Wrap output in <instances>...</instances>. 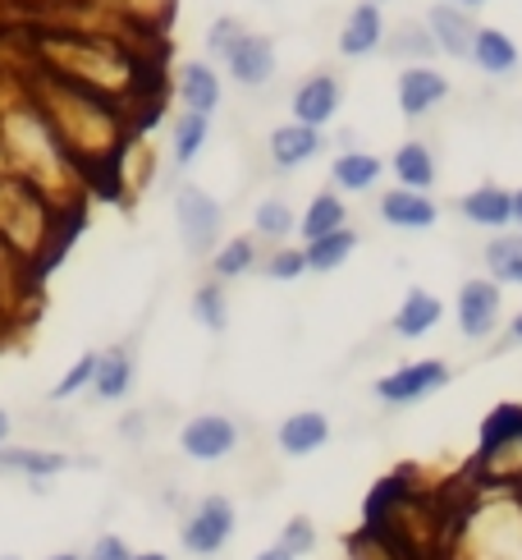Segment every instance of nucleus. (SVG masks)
I'll list each match as a JSON object with an SVG mask.
<instances>
[{
  "instance_id": "nucleus-39",
  "label": "nucleus",
  "mask_w": 522,
  "mask_h": 560,
  "mask_svg": "<svg viewBox=\"0 0 522 560\" xmlns=\"http://www.w3.org/2000/svg\"><path fill=\"white\" fill-rule=\"evenodd\" d=\"M83 560H133V547L120 538V533H102V538L83 551Z\"/></svg>"
},
{
  "instance_id": "nucleus-25",
  "label": "nucleus",
  "mask_w": 522,
  "mask_h": 560,
  "mask_svg": "<svg viewBox=\"0 0 522 560\" xmlns=\"http://www.w3.org/2000/svg\"><path fill=\"white\" fill-rule=\"evenodd\" d=\"M390 171L399 179V189H413V194H426L436 184V156L426 143L408 138V143H399V152L390 156Z\"/></svg>"
},
{
  "instance_id": "nucleus-38",
  "label": "nucleus",
  "mask_w": 522,
  "mask_h": 560,
  "mask_svg": "<svg viewBox=\"0 0 522 560\" xmlns=\"http://www.w3.org/2000/svg\"><path fill=\"white\" fill-rule=\"evenodd\" d=\"M261 271H266L271 280H298L307 271V258H302V248H275L266 262H261Z\"/></svg>"
},
{
  "instance_id": "nucleus-31",
  "label": "nucleus",
  "mask_w": 522,
  "mask_h": 560,
  "mask_svg": "<svg viewBox=\"0 0 522 560\" xmlns=\"http://www.w3.org/2000/svg\"><path fill=\"white\" fill-rule=\"evenodd\" d=\"M257 267V244L248 240V235H234V240H225L221 248H216V258H211V271H216V280L225 285V280H239V276H248Z\"/></svg>"
},
{
  "instance_id": "nucleus-13",
  "label": "nucleus",
  "mask_w": 522,
  "mask_h": 560,
  "mask_svg": "<svg viewBox=\"0 0 522 560\" xmlns=\"http://www.w3.org/2000/svg\"><path fill=\"white\" fill-rule=\"evenodd\" d=\"M225 69H229V79L234 83H244V88H261V83H271L275 79V42L266 33H244L239 46L225 56Z\"/></svg>"
},
{
  "instance_id": "nucleus-48",
  "label": "nucleus",
  "mask_w": 522,
  "mask_h": 560,
  "mask_svg": "<svg viewBox=\"0 0 522 560\" xmlns=\"http://www.w3.org/2000/svg\"><path fill=\"white\" fill-rule=\"evenodd\" d=\"M51 560H83V556H79V551H56Z\"/></svg>"
},
{
  "instance_id": "nucleus-21",
  "label": "nucleus",
  "mask_w": 522,
  "mask_h": 560,
  "mask_svg": "<svg viewBox=\"0 0 522 560\" xmlns=\"http://www.w3.org/2000/svg\"><path fill=\"white\" fill-rule=\"evenodd\" d=\"M459 212L477 230H505V225H513V194L500 189V184H482V189L463 194Z\"/></svg>"
},
{
  "instance_id": "nucleus-24",
  "label": "nucleus",
  "mask_w": 522,
  "mask_h": 560,
  "mask_svg": "<svg viewBox=\"0 0 522 560\" xmlns=\"http://www.w3.org/2000/svg\"><path fill=\"white\" fill-rule=\"evenodd\" d=\"M472 65L482 69V74L490 79H500V74H513L522 51H518V42L505 33V28H477V42H472Z\"/></svg>"
},
{
  "instance_id": "nucleus-7",
  "label": "nucleus",
  "mask_w": 522,
  "mask_h": 560,
  "mask_svg": "<svg viewBox=\"0 0 522 560\" xmlns=\"http://www.w3.org/2000/svg\"><path fill=\"white\" fill-rule=\"evenodd\" d=\"M486 515L490 520L472 528L467 560H522V505L500 501L495 510H486Z\"/></svg>"
},
{
  "instance_id": "nucleus-2",
  "label": "nucleus",
  "mask_w": 522,
  "mask_h": 560,
  "mask_svg": "<svg viewBox=\"0 0 522 560\" xmlns=\"http://www.w3.org/2000/svg\"><path fill=\"white\" fill-rule=\"evenodd\" d=\"M33 106L41 110V120L51 125L56 143L64 148V156L74 161V166H83V171L106 166V161L124 152V138H129L124 110L56 79V74H46V69H41V83L33 88Z\"/></svg>"
},
{
  "instance_id": "nucleus-14",
  "label": "nucleus",
  "mask_w": 522,
  "mask_h": 560,
  "mask_svg": "<svg viewBox=\"0 0 522 560\" xmlns=\"http://www.w3.org/2000/svg\"><path fill=\"white\" fill-rule=\"evenodd\" d=\"M426 33H431V42H436V56L467 60L472 42H477V23H472V14H463L459 5H444V0H436V5L426 10Z\"/></svg>"
},
{
  "instance_id": "nucleus-17",
  "label": "nucleus",
  "mask_w": 522,
  "mask_h": 560,
  "mask_svg": "<svg viewBox=\"0 0 522 560\" xmlns=\"http://www.w3.org/2000/svg\"><path fill=\"white\" fill-rule=\"evenodd\" d=\"M175 88H179V102H183V110L206 115V120H211V110H216V106H221V97H225L221 74H216V69H211L206 60H188V65H179V79H175Z\"/></svg>"
},
{
  "instance_id": "nucleus-11",
  "label": "nucleus",
  "mask_w": 522,
  "mask_h": 560,
  "mask_svg": "<svg viewBox=\"0 0 522 560\" xmlns=\"http://www.w3.org/2000/svg\"><path fill=\"white\" fill-rule=\"evenodd\" d=\"M294 125H307V129H321L340 115L344 106V83L335 74H312L294 88Z\"/></svg>"
},
{
  "instance_id": "nucleus-15",
  "label": "nucleus",
  "mask_w": 522,
  "mask_h": 560,
  "mask_svg": "<svg viewBox=\"0 0 522 560\" xmlns=\"http://www.w3.org/2000/svg\"><path fill=\"white\" fill-rule=\"evenodd\" d=\"M330 441V418L321 413V409H298V413H289L280 423V432H275V446H280V455H289V459H307V455H317L321 446Z\"/></svg>"
},
{
  "instance_id": "nucleus-46",
  "label": "nucleus",
  "mask_w": 522,
  "mask_h": 560,
  "mask_svg": "<svg viewBox=\"0 0 522 560\" xmlns=\"http://www.w3.org/2000/svg\"><path fill=\"white\" fill-rule=\"evenodd\" d=\"M133 560H170L165 551H133Z\"/></svg>"
},
{
  "instance_id": "nucleus-45",
  "label": "nucleus",
  "mask_w": 522,
  "mask_h": 560,
  "mask_svg": "<svg viewBox=\"0 0 522 560\" xmlns=\"http://www.w3.org/2000/svg\"><path fill=\"white\" fill-rule=\"evenodd\" d=\"M513 225H522V189H513Z\"/></svg>"
},
{
  "instance_id": "nucleus-41",
  "label": "nucleus",
  "mask_w": 522,
  "mask_h": 560,
  "mask_svg": "<svg viewBox=\"0 0 522 560\" xmlns=\"http://www.w3.org/2000/svg\"><path fill=\"white\" fill-rule=\"evenodd\" d=\"M252 560H298V556H289V551H284L280 542H271V547H261Z\"/></svg>"
},
{
  "instance_id": "nucleus-16",
  "label": "nucleus",
  "mask_w": 522,
  "mask_h": 560,
  "mask_svg": "<svg viewBox=\"0 0 522 560\" xmlns=\"http://www.w3.org/2000/svg\"><path fill=\"white\" fill-rule=\"evenodd\" d=\"M381 42H385V14H381V5H376V0H363V5H353L348 19H344V28H340V56L363 60V56H371Z\"/></svg>"
},
{
  "instance_id": "nucleus-29",
  "label": "nucleus",
  "mask_w": 522,
  "mask_h": 560,
  "mask_svg": "<svg viewBox=\"0 0 522 560\" xmlns=\"http://www.w3.org/2000/svg\"><path fill=\"white\" fill-rule=\"evenodd\" d=\"M353 248H358V230H335V235H325V240H312L302 248V258H307V271H340L348 258H353Z\"/></svg>"
},
{
  "instance_id": "nucleus-12",
  "label": "nucleus",
  "mask_w": 522,
  "mask_h": 560,
  "mask_svg": "<svg viewBox=\"0 0 522 560\" xmlns=\"http://www.w3.org/2000/svg\"><path fill=\"white\" fill-rule=\"evenodd\" d=\"M444 97H449V79L440 74L436 65H403V74H399V110L408 115V120L431 115Z\"/></svg>"
},
{
  "instance_id": "nucleus-32",
  "label": "nucleus",
  "mask_w": 522,
  "mask_h": 560,
  "mask_svg": "<svg viewBox=\"0 0 522 560\" xmlns=\"http://www.w3.org/2000/svg\"><path fill=\"white\" fill-rule=\"evenodd\" d=\"M294 225H298V217H294V207L284 202V198H261V202H257L252 230H257L261 240L280 244V240H289V235H294Z\"/></svg>"
},
{
  "instance_id": "nucleus-33",
  "label": "nucleus",
  "mask_w": 522,
  "mask_h": 560,
  "mask_svg": "<svg viewBox=\"0 0 522 560\" xmlns=\"http://www.w3.org/2000/svg\"><path fill=\"white\" fill-rule=\"evenodd\" d=\"M193 317L206 326V331H225V326H229V299H225L221 280H206V285H198V294H193Z\"/></svg>"
},
{
  "instance_id": "nucleus-20",
  "label": "nucleus",
  "mask_w": 522,
  "mask_h": 560,
  "mask_svg": "<svg viewBox=\"0 0 522 560\" xmlns=\"http://www.w3.org/2000/svg\"><path fill=\"white\" fill-rule=\"evenodd\" d=\"M271 166L275 171H298L307 166L317 152H321V129H307V125H280L271 129Z\"/></svg>"
},
{
  "instance_id": "nucleus-3",
  "label": "nucleus",
  "mask_w": 522,
  "mask_h": 560,
  "mask_svg": "<svg viewBox=\"0 0 522 560\" xmlns=\"http://www.w3.org/2000/svg\"><path fill=\"white\" fill-rule=\"evenodd\" d=\"M0 244L28 262L56 244V202L19 175H0Z\"/></svg>"
},
{
  "instance_id": "nucleus-35",
  "label": "nucleus",
  "mask_w": 522,
  "mask_h": 560,
  "mask_svg": "<svg viewBox=\"0 0 522 560\" xmlns=\"http://www.w3.org/2000/svg\"><path fill=\"white\" fill-rule=\"evenodd\" d=\"M280 547L289 551V556L317 551V528H312V520H307V515H294L289 524H284V533H280Z\"/></svg>"
},
{
  "instance_id": "nucleus-27",
  "label": "nucleus",
  "mask_w": 522,
  "mask_h": 560,
  "mask_svg": "<svg viewBox=\"0 0 522 560\" xmlns=\"http://www.w3.org/2000/svg\"><path fill=\"white\" fill-rule=\"evenodd\" d=\"M92 390H97L102 400H124V395L133 390V354L129 349H106V354H97Z\"/></svg>"
},
{
  "instance_id": "nucleus-5",
  "label": "nucleus",
  "mask_w": 522,
  "mask_h": 560,
  "mask_svg": "<svg viewBox=\"0 0 522 560\" xmlns=\"http://www.w3.org/2000/svg\"><path fill=\"white\" fill-rule=\"evenodd\" d=\"M175 221H179V240L193 258L221 248V230H225V207L211 198L198 184H179L175 189Z\"/></svg>"
},
{
  "instance_id": "nucleus-42",
  "label": "nucleus",
  "mask_w": 522,
  "mask_h": 560,
  "mask_svg": "<svg viewBox=\"0 0 522 560\" xmlns=\"http://www.w3.org/2000/svg\"><path fill=\"white\" fill-rule=\"evenodd\" d=\"M142 432H147V418H142V413H129V418H124V436H142Z\"/></svg>"
},
{
  "instance_id": "nucleus-23",
  "label": "nucleus",
  "mask_w": 522,
  "mask_h": 560,
  "mask_svg": "<svg viewBox=\"0 0 522 560\" xmlns=\"http://www.w3.org/2000/svg\"><path fill=\"white\" fill-rule=\"evenodd\" d=\"M69 469V455L41 446H0V474H23L28 482H46Z\"/></svg>"
},
{
  "instance_id": "nucleus-8",
  "label": "nucleus",
  "mask_w": 522,
  "mask_h": 560,
  "mask_svg": "<svg viewBox=\"0 0 522 560\" xmlns=\"http://www.w3.org/2000/svg\"><path fill=\"white\" fill-rule=\"evenodd\" d=\"M179 451L198 464H216L239 451V423L225 413H198L179 428Z\"/></svg>"
},
{
  "instance_id": "nucleus-37",
  "label": "nucleus",
  "mask_w": 522,
  "mask_h": 560,
  "mask_svg": "<svg viewBox=\"0 0 522 560\" xmlns=\"http://www.w3.org/2000/svg\"><path fill=\"white\" fill-rule=\"evenodd\" d=\"M248 28H244V23L239 19H229V14H221L216 23H211V28H206V46H211V51H216L221 60L234 51V46H239V37H244Z\"/></svg>"
},
{
  "instance_id": "nucleus-44",
  "label": "nucleus",
  "mask_w": 522,
  "mask_h": 560,
  "mask_svg": "<svg viewBox=\"0 0 522 560\" xmlns=\"http://www.w3.org/2000/svg\"><path fill=\"white\" fill-rule=\"evenodd\" d=\"M509 345H522V313L509 322Z\"/></svg>"
},
{
  "instance_id": "nucleus-9",
  "label": "nucleus",
  "mask_w": 522,
  "mask_h": 560,
  "mask_svg": "<svg viewBox=\"0 0 522 560\" xmlns=\"http://www.w3.org/2000/svg\"><path fill=\"white\" fill-rule=\"evenodd\" d=\"M449 386V363L440 359H417V363H403L394 368L390 377L376 382V400L385 405H417L426 395H436Z\"/></svg>"
},
{
  "instance_id": "nucleus-36",
  "label": "nucleus",
  "mask_w": 522,
  "mask_h": 560,
  "mask_svg": "<svg viewBox=\"0 0 522 560\" xmlns=\"http://www.w3.org/2000/svg\"><path fill=\"white\" fill-rule=\"evenodd\" d=\"M92 372H97V354H83V359L51 386V400H69V395H79L83 386H92Z\"/></svg>"
},
{
  "instance_id": "nucleus-4",
  "label": "nucleus",
  "mask_w": 522,
  "mask_h": 560,
  "mask_svg": "<svg viewBox=\"0 0 522 560\" xmlns=\"http://www.w3.org/2000/svg\"><path fill=\"white\" fill-rule=\"evenodd\" d=\"M477 478L513 492L522 487V409L505 405L486 418L482 428V451H477Z\"/></svg>"
},
{
  "instance_id": "nucleus-34",
  "label": "nucleus",
  "mask_w": 522,
  "mask_h": 560,
  "mask_svg": "<svg viewBox=\"0 0 522 560\" xmlns=\"http://www.w3.org/2000/svg\"><path fill=\"white\" fill-rule=\"evenodd\" d=\"M486 267H490V276H500L505 267H513V262H522V235H495L490 244H486Z\"/></svg>"
},
{
  "instance_id": "nucleus-10",
  "label": "nucleus",
  "mask_w": 522,
  "mask_h": 560,
  "mask_svg": "<svg viewBox=\"0 0 522 560\" xmlns=\"http://www.w3.org/2000/svg\"><path fill=\"white\" fill-rule=\"evenodd\" d=\"M454 317H459V331L467 340H486L495 326H500V285H495L490 276L463 280L459 303H454Z\"/></svg>"
},
{
  "instance_id": "nucleus-6",
  "label": "nucleus",
  "mask_w": 522,
  "mask_h": 560,
  "mask_svg": "<svg viewBox=\"0 0 522 560\" xmlns=\"http://www.w3.org/2000/svg\"><path fill=\"white\" fill-rule=\"evenodd\" d=\"M234 528H239V510H234L229 497H202L193 505V515L183 520L179 538H183V551L198 556V560H211L216 551H225V542L234 538Z\"/></svg>"
},
{
  "instance_id": "nucleus-30",
  "label": "nucleus",
  "mask_w": 522,
  "mask_h": 560,
  "mask_svg": "<svg viewBox=\"0 0 522 560\" xmlns=\"http://www.w3.org/2000/svg\"><path fill=\"white\" fill-rule=\"evenodd\" d=\"M206 138H211V120H206V115L183 110L179 120H175V129H170V148H175V161H179V166L198 161V152L206 148Z\"/></svg>"
},
{
  "instance_id": "nucleus-40",
  "label": "nucleus",
  "mask_w": 522,
  "mask_h": 560,
  "mask_svg": "<svg viewBox=\"0 0 522 560\" xmlns=\"http://www.w3.org/2000/svg\"><path fill=\"white\" fill-rule=\"evenodd\" d=\"M495 285H522V262H513V267H505L500 276H490Z\"/></svg>"
},
{
  "instance_id": "nucleus-28",
  "label": "nucleus",
  "mask_w": 522,
  "mask_h": 560,
  "mask_svg": "<svg viewBox=\"0 0 522 560\" xmlns=\"http://www.w3.org/2000/svg\"><path fill=\"white\" fill-rule=\"evenodd\" d=\"M381 46L394 60H408V65H426L436 56V42H431V33H426V23H417V19H403L399 28H385Z\"/></svg>"
},
{
  "instance_id": "nucleus-47",
  "label": "nucleus",
  "mask_w": 522,
  "mask_h": 560,
  "mask_svg": "<svg viewBox=\"0 0 522 560\" xmlns=\"http://www.w3.org/2000/svg\"><path fill=\"white\" fill-rule=\"evenodd\" d=\"M444 5H459L463 10V5H486V0H444Z\"/></svg>"
},
{
  "instance_id": "nucleus-18",
  "label": "nucleus",
  "mask_w": 522,
  "mask_h": 560,
  "mask_svg": "<svg viewBox=\"0 0 522 560\" xmlns=\"http://www.w3.org/2000/svg\"><path fill=\"white\" fill-rule=\"evenodd\" d=\"M381 221L394 225V230H431L440 221V207L426 198V194H413V189H390L381 194Z\"/></svg>"
},
{
  "instance_id": "nucleus-50",
  "label": "nucleus",
  "mask_w": 522,
  "mask_h": 560,
  "mask_svg": "<svg viewBox=\"0 0 522 560\" xmlns=\"http://www.w3.org/2000/svg\"><path fill=\"white\" fill-rule=\"evenodd\" d=\"M376 5H385V0H376Z\"/></svg>"
},
{
  "instance_id": "nucleus-26",
  "label": "nucleus",
  "mask_w": 522,
  "mask_h": 560,
  "mask_svg": "<svg viewBox=\"0 0 522 560\" xmlns=\"http://www.w3.org/2000/svg\"><path fill=\"white\" fill-rule=\"evenodd\" d=\"M344 225H348V207H344V198H340L335 189H321L312 202H307V212H302V221H298V230H302L307 244L335 235V230H344Z\"/></svg>"
},
{
  "instance_id": "nucleus-22",
  "label": "nucleus",
  "mask_w": 522,
  "mask_h": 560,
  "mask_svg": "<svg viewBox=\"0 0 522 560\" xmlns=\"http://www.w3.org/2000/svg\"><path fill=\"white\" fill-rule=\"evenodd\" d=\"M381 175H385V161L363 148H348L330 161V179H335V189H344V194H367L381 184Z\"/></svg>"
},
{
  "instance_id": "nucleus-49",
  "label": "nucleus",
  "mask_w": 522,
  "mask_h": 560,
  "mask_svg": "<svg viewBox=\"0 0 522 560\" xmlns=\"http://www.w3.org/2000/svg\"><path fill=\"white\" fill-rule=\"evenodd\" d=\"M0 560H19V556H0Z\"/></svg>"
},
{
  "instance_id": "nucleus-1",
  "label": "nucleus",
  "mask_w": 522,
  "mask_h": 560,
  "mask_svg": "<svg viewBox=\"0 0 522 560\" xmlns=\"http://www.w3.org/2000/svg\"><path fill=\"white\" fill-rule=\"evenodd\" d=\"M37 60L46 74H56L64 83H74L92 97H102L110 106H129L138 92H142V79H147V69H142L138 51H129L124 42L115 37H102V33H41L37 37Z\"/></svg>"
},
{
  "instance_id": "nucleus-43",
  "label": "nucleus",
  "mask_w": 522,
  "mask_h": 560,
  "mask_svg": "<svg viewBox=\"0 0 522 560\" xmlns=\"http://www.w3.org/2000/svg\"><path fill=\"white\" fill-rule=\"evenodd\" d=\"M10 428H14V418H10L5 409H0V446H5V441H10Z\"/></svg>"
},
{
  "instance_id": "nucleus-19",
  "label": "nucleus",
  "mask_w": 522,
  "mask_h": 560,
  "mask_svg": "<svg viewBox=\"0 0 522 560\" xmlns=\"http://www.w3.org/2000/svg\"><path fill=\"white\" fill-rule=\"evenodd\" d=\"M440 317H444V303H440L431 290H408L390 326H394V336H399V340H422V336H431V331H436Z\"/></svg>"
}]
</instances>
